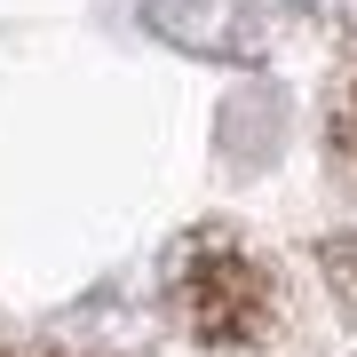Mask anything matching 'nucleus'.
<instances>
[{"instance_id": "1", "label": "nucleus", "mask_w": 357, "mask_h": 357, "mask_svg": "<svg viewBox=\"0 0 357 357\" xmlns=\"http://www.w3.org/2000/svg\"><path fill=\"white\" fill-rule=\"evenodd\" d=\"M342 135H349V143H357V96H349V119H342Z\"/></svg>"}]
</instances>
